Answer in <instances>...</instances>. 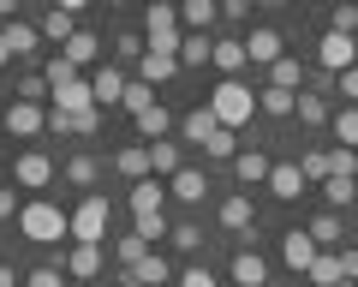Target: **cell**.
Wrapping results in <instances>:
<instances>
[{"label":"cell","mask_w":358,"mask_h":287,"mask_svg":"<svg viewBox=\"0 0 358 287\" xmlns=\"http://www.w3.org/2000/svg\"><path fill=\"white\" fill-rule=\"evenodd\" d=\"M18 234L36 239V246H54V239H72V216L60 204H48V197H30L18 209Z\"/></svg>","instance_id":"cell-1"},{"label":"cell","mask_w":358,"mask_h":287,"mask_svg":"<svg viewBox=\"0 0 358 287\" xmlns=\"http://www.w3.org/2000/svg\"><path fill=\"white\" fill-rule=\"evenodd\" d=\"M209 108H215V120L221 126H251V114H257V90L251 84H239V78H221L215 84V96H209Z\"/></svg>","instance_id":"cell-2"},{"label":"cell","mask_w":358,"mask_h":287,"mask_svg":"<svg viewBox=\"0 0 358 287\" xmlns=\"http://www.w3.org/2000/svg\"><path fill=\"white\" fill-rule=\"evenodd\" d=\"M185 18H179V6L173 0H150V13H143V36H150V48H173L179 54V42H185Z\"/></svg>","instance_id":"cell-3"},{"label":"cell","mask_w":358,"mask_h":287,"mask_svg":"<svg viewBox=\"0 0 358 287\" xmlns=\"http://www.w3.org/2000/svg\"><path fill=\"white\" fill-rule=\"evenodd\" d=\"M317 66L322 72H346V66H358V36H346V30H329V36L317 42Z\"/></svg>","instance_id":"cell-4"},{"label":"cell","mask_w":358,"mask_h":287,"mask_svg":"<svg viewBox=\"0 0 358 287\" xmlns=\"http://www.w3.org/2000/svg\"><path fill=\"white\" fill-rule=\"evenodd\" d=\"M96 126H102V108H48L54 138H90Z\"/></svg>","instance_id":"cell-5"},{"label":"cell","mask_w":358,"mask_h":287,"mask_svg":"<svg viewBox=\"0 0 358 287\" xmlns=\"http://www.w3.org/2000/svg\"><path fill=\"white\" fill-rule=\"evenodd\" d=\"M72 239H108V197L102 192H90L72 209Z\"/></svg>","instance_id":"cell-6"},{"label":"cell","mask_w":358,"mask_h":287,"mask_svg":"<svg viewBox=\"0 0 358 287\" xmlns=\"http://www.w3.org/2000/svg\"><path fill=\"white\" fill-rule=\"evenodd\" d=\"M6 132H13V138H42V132H48V108L13 96V102H6Z\"/></svg>","instance_id":"cell-7"},{"label":"cell","mask_w":358,"mask_h":287,"mask_svg":"<svg viewBox=\"0 0 358 287\" xmlns=\"http://www.w3.org/2000/svg\"><path fill=\"white\" fill-rule=\"evenodd\" d=\"M120 281H126V287H167V281H173V263H167L162 251H143L131 270H120Z\"/></svg>","instance_id":"cell-8"},{"label":"cell","mask_w":358,"mask_h":287,"mask_svg":"<svg viewBox=\"0 0 358 287\" xmlns=\"http://www.w3.org/2000/svg\"><path fill=\"white\" fill-rule=\"evenodd\" d=\"M13 180L24 186V192H42V186L54 180V156L48 150H24V156L13 162Z\"/></svg>","instance_id":"cell-9"},{"label":"cell","mask_w":358,"mask_h":287,"mask_svg":"<svg viewBox=\"0 0 358 287\" xmlns=\"http://www.w3.org/2000/svg\"><path fill=\"white\" fill-rule=\"evenodd\" d=\"M48 90H54V108H102V102H96V90H90V78H78V72L54 78Z\"/></svg>","instance_id":"cell-10"},{"label":"cell","mask_w":358,"mask_h":287,"mask_svg":"<svg viewBox=\"0 0 358 287\" xmlns=\"http://www.w3.org/2000/svg\"><path fill=\"white\" fill-rule=\"evenodd\" d=\"M66 275L72 281H90V275H102V239H78L66 251Z\"/></svg>","instance_id":"cell-11"},{"label":"cell","mask_w":358,"mask_h":287,"mask_svg":"<svg viewBox=\"0 0 358 287\" xmlns=\"http://www.w3.org/2000/svg\"><path fill=\"white\" fill-rule=\"evenodd\" d=\"M305 186H310V180H305V168H299V162H275V168H268V192L281 197V204H293Z\"/></svg>","instance_id":"cell-12"},{"label":"cell","mask_w":358,"mask_h":287,"mask_svg":"<svg viewBox=\"0 0 358 287\" xmlns=\"http://www.w3.org/2000/svg\"><path fill=\"white\" fill-rule=\"evenodd\" d=\"M173 72H179V54H173V48H143V60H138V78L167 84Z\"/></svg>","instance_id":"cell-13"},{"label":"cell","mask_w":358,"mask_h":287,"mask_svg":"<svg viewBox=\"0 0 358 287\" xmlns=\"http://www.w3.org/2000/svg\"><path fill=\"white\" fill-rule=\"evenodd\" d=\"M317 251H322V246L310 239V227H293V234L281 239V258L293 263V270H310V263H317Z\"/></svg>","instance_id":"cell-14"},{"label":"cell","mask_w":358,"mask_h":287,"mask_svg":"<svg viewBox=\"0 0 358 287\" xmlns=\"http://www.w3.org/2000/svg\"><path fill=\"white\" fill-rule=\"evenodd\" d=\"M162 180H155V174H150V180H131V216H167V209H162Z\"/></svg>","instance_id":"cell-15"},{"label":"cell","mask_w":358,"mask_h":287,"mask_svg":"<svg viewBox=\"0 0 358 287\" xmlns=\"http://www.w3.org/2000/svg\"><path fill=\"white\" fill-rule=\"evenodd\" d=\"M179 132H185V144H209V138H215V132H221V120H215V108H192V114H185V120H179Z\"/></svg>","instance_id":"cell-16"},{"label":"cell","mask_w":358,"mask_h":287,"mask_svg":"<svg viewBox=\"0 0 358 287\" xmlns=\"http://www.w3.org/2000/svg\"><path fill=\"white\" fill-rule=\"evenodd\" d=\"M215 66H221V78H239L245 66H251V48H245L239 36H227V42H215Z\"/></svg>","instance_id":"cell-17"},{"label":"cell","mask_w":358,"mask_h":287,"mask_svg":"<svg viewBox=\"0 0 358 287\" xmlns=\"http://www.w3.org/2000/svg\"><path fill=\"white\" fill-rule=\"evenodd\" d=\"M257 108H263V114H275V120H293V108H299V90L263 84V90H257Z\"/></svg>","instance_id":"cell-18"},{"label":"cell","mask_w":358,"mask_h":287,"mask_svg":"<svg viewBox=\"0 0 358 287\" xmlns=\"http://www.w3.org/2000/svg\"><path fill=\"white\" fill-rule=\"evenodd\" d=\"M233 281H239V287H263V281H268V263L257 258L251 246H245V251H233Z\"/></svg>","instance_id":"cell-19"},{"label":"cell","mask_w":358,"mask_h":287,"mask_svg":"<svg viewBox=\"0 0 358 287\" xmlns=\"http://www.w3.org/2000/svg\"><path fill=\"white\" fill-rule=\"evenodd\" d=\"M268 168H275V162H268L263 150H239V156H233V174H239L245 186H268Z\"/></svg>","instance_id":"cell-20"},{"label":"cell","mask_w":358,"mask_h":287,"mask_svg":"<svg viewBox=\"0 0 358 287\" xmlns=\"http://www.w3.org/2000/svg\"><path fill=\"white\" fill-rule=\"evenodd\" d=\"M114 168L120 174H126V180H150V144H126V150H120V156H114Z\"/></svg>","instance_id":"cell-21"},{"label":"cell","mask_w":358,"mask_h":287,"mask_svg":"<svg viewBox=\"0 0 358 287\" xmlns=\"http://www.w3.org/2000/svg\"><path fill=\"white\" fill-rule=\"evenodd\" d=\"M0 36H6V48H13V54H36L42 24H18V18H6V24H0Z\"/></svg>","instance_id":"cell-22"},{"label":"cell","mask_w":358,"mask_h":287,"mask_svg":"<svg viewBox=\"0 0 358 287\" xmlns=\"http://www.w3.org/2000/svg\"><path fill=\"white\" fill-rule=\"evenodd\" d=\"M310 281H317V287H334V281H346V270H341V251H334V246H322L317 251V263H310Z\"/></svg>","instance_id":"cell-23"},{"label":"cell","mask_w":358,"mask_h":287,"mask_svg":"<svg viewBox=\"0 0 358 287\" xmlns=\"http://www.w3.org/2000/svg\"><path fill=\"white\" fill-rule=\"evenodd\" d=\"M257 222V209H251V197L245 192H233L227 204H221V227H233V234H245V227Z\"/></svg>","instance_id":"cell-24"},{"label":"cell","mask_w":358,"mask_h":287,"mask_svg":"<svg viewBox=\"0 0 358 287\" xmlns=\"http://www.w3.org/2000/svg\"><path fill=\"white\" fill-rule=\"evenodd\" d=\"M245 48H251V66H275L281 60V36H275V30H251Z\"/></svg>","instance_id":"cell-25"},{"label":"cell","mask_w":358,"mask_h":287,"mask_svg":"<svg viewBox=\"0 0 358 287\" xmlns=\"http://www.w3.org/2000/svg\"><path fill=\"white\" fill-rule=\"evenodd\" d=\"M310 239H317V246H346V222H341V209H322L317 222H310Z\"/></svg>","instance_id":"cell-26"},{"label":"cell","mask_w":358,"mask_h":287,"mask_svg":"<svg viewBox=\"0 0 358 287\" xmlns=\"http://www.w3.org/2000/svg\"><path fill=\"white\" fill-rule=\"evenodd\" d=\"M126 72H114V66H102V72H96V78H90V90H96V102H120V96H126Z\"/></svg>","instance_id":"cell-27"},{"label":"cell","mask_w":358,"mask_h":287,"mask_svg":"<svg viewBox=\"0 0 358 287\" xmlns=\"http://www.w3.org/2000/svg\"><path fill=\"white\" fill-rule=\"evenodd\" d=\"M179 18H185V30H209V24L221 18V0H185Z\"/></svg>","instance_id":"cell-28"},{"label":"cell","mask_w":358,"mask_h":287,"mask_svg":"<svg viewBox=\"0 0 358 287\" xmlns=\"http://www.w3.org/2000/svg\"><path fill=\"white\" fill-rule=\"evenodd\" d=\"M203 192H209V180L197 168H179L173 174V197H179V204H203Z\"/></svg>","instance_id":"cell-29"},{"label":"cell","mask_w":358,"mask_h":287,"mask_svg":"<svg viewBox=\"0 0 358 287\" xmlns=\"http://www.w3.org/2000/svg\"><path fill=\"white\" fill-rule=\"evenodd\" d=\"M42 36H48V42L78 36V13H66V6H48V18H42Z\"/></svg>","instance_id":"cell-30"},{"label":"cell","mask_w":358,"mask_h":287,"mask_svg":"<svg viewBox=\"0 0 358 287\" xmlns=\"http://www.w3.org/2000/svg\"><path fill=\"white\" fill-rule=\"evenodd\" d=\"M322 197H329V209H346L358 197V180L352 174H329V180H322Z\"/></svg>","instance_id":"cell-31"},{"label":"cell","mask_w":358,"mask_h":287,"mask_svg":"<svg viewBox=\"0 0 358 287\" xmlns=\"http://www.w3.org/2000/svg\"><path fill=\"white\" fill-rule=\"evenodd\" d=\"M268 84H281V90H299V84H305V66H299V54H281V60L268 66Z\"/></svg>","instance_id":"cell-32"},{"label":"cell","mask_w":358,"mask_h":287,"mask_svg":"<svg viewBox=\"0 0 358 287\" xmlns=\"http://www.w3.org/2000/svg\"><path fill=\"white\" fill-rule=\"evenodd\" d=\"M203 60H215V42H209L203 30H192V36L179 42V66H203Z\"/></svg>","instance_id":"cell-33"},{"label":"cell","mask_w":358,"mask_h":287,"mask_svg":"<svg viewBox=\"0 0 358 287\" xmlns=\"http://www.w3.org/2000/svg\"><path fill=\"white\" fill-rule=\"evenodd\" d=\"M293 114L305 120V126H329L334 108H329V96H305V90H299V108H293Z\"/></svg>","instance_id":"cell-34"},{"label":"cell","mask_w":358,"mask_h":287,"mask_svg":"<svg viewBox=\"0 0 358 287\" xmlns=\"http://www.w3.org/2000/svg\"><path fill=\"white\" fill-rule=\"evenodd\" d=\"M150 168H155V174H167V180H173V174L185 168V156H179V144H162V138H155V144H150Z\"/></svg>","instance_id":"cell-35"},{"label":"cell","mask_w":358,"mask_h":287,"mask_svg":"<svg viewBox=\"0 0 358 287\" xmlns=\"http://www.w3.org/2000/svg\"><path fill=\"white\" fill-rule=\"evenodd\" d=\"M96 48H102V42L90 36V30H78V36H66V42H60V54H66L72 66H90V60H96Z\"/></svg>","instance_id":"cell-36"},{"label":"cell","mask_w":358,"mask_h":287,"mask_svg":"<svg viewBox=\"0 0 358 287\" xmlns=\"http://www.w3.org/2000/svg\"><path fill=\"white\" fill-rule=\"evenodd\" d=\"M329 126H334V138H341V144H352V150H358V102H341Z\"/></svg>","instance_id":"cell-37"},{"label":"cell","mask_w":358,"mask_h":287,"mask_svg":"<svg viewBox=\"0 0 358 287\" xmlns=\"http://www.w3.org/2000/svg\"><path fill=\"white\" fill-rule=\"evenodd\" d=\"M167 126H173V114H167V108L162 102H155V108H143V114H138V132H143V138H167Z\"/></svg>","instance_id":"cell-38"},{"label":"cell","mask_w":358,"mask_h":287,"mask_svg":"<svg viewBox=\"0 0 358 287\" xmlns=\"http://www.w3.org/2000/svg\"><path fill=\"white\" fill-rule=\"evenodd\" d=\"M120 108H131V114L155 108V84H150V78H131V84H126V96H120Z\"/></svg>","instance_id":"cell-39"},{"label":"cell","mask_w":358,"mask_h":287,"mask_svg":"<svg viewBox=\"0 0 358 287\" xmlns=\"http://www.w3.org/2000/svg\"><path fill=\"white\" fill-rule=\"evenodd\" d=\"M66 180H72V186H96V180H102V162H96V156H72V162H66Z\"/></svg>","instance_id":"cell-40"},{"label":"cell","mask_w":358,"mask_h":287,"mask_svg":"<svg viewBox=\"0 0 358 287\" xmlns=\"http://www.w3.org/2000/svg\"><path fill=\"white\" fill-rule=\"evenodd\" d=\"M299 168H305L310 186H322V180L334 174V162H329V150H305V156H299Z\"/></svg>","instance_id":"cell-41"},{"label":"cell","mask_w":358,"mask_h":287,"mask_svg":"<svg viewBox=\"0 0 358 287\" xmlns=\"http://www.w3.org/2000/svg\"><path fill=\"white\" fill-rule=\"evenodd\" d=\"M143 251H155V246H150V239L138 234V227H131V234H126V239H120V246H114V258H120V270H131V263H138Z\"/></svg>","instance_id":"cell-42"},{"label":"cell","mask_w":358,"mask_h":287,"mask_svg":"<svg viewBox=\"0 0 358 287\" xmlns=\"http://www.w3.org/2000/svg\"><path fill=\"white\" fill-rule=\"evenodd\" d=\"M18 96H24V102H48V72H24V78H18Z\"/></svg>","instance_id":"cell-43"},{"label":"cell","mask_w":358,"mask_h":287,"mask_svg":"<svg viewBox=\"0 0 358 287\" xmlns=\"http://www.w3.org/2000/svg\"><path fill=\"white\" fill-rule=\"evenodd\" d=\"M203 150H209V156H215V162H233V156H239V138H233V126H221L215 138L203 144Z\"/></svg>","instance_id":"cell-44"},{"label":"cell","mask_w":358,"mask_h":287,"mask_svg":"<svg viewBox=\"0 0 358 287\" xmlns=\"http://www.w3.org/2000/svg\"><path fill=\"white\" fill-rule=\"evenodd\" d=\"M334 30L358 36V6H352V0H334Z\"/></svg>","instance_id":"cell-45"},{"label":"cell","mask_w":358,"mask_h":287,"mask_svg":"<svg viewBox=\"0 0 358 287\" xmlns=\"http://www.w3.org/2000/svg\"><path fill=\"white\" fill-rule=\"evenodd\" d=\"M167 239H173L179 251H197V246H203V227H192V222H179V227H173V234H167Z\"/></svg>","instance_id":"cell-46"},{"label":"cell","mask_w":358,"mask_h":287,"mask_svg":"<svg viewBox=\"0 0 358 287\" xmlns=\"http://www.w3.org/2000/svg\"><path fill=\"white\" fill-rule=\"evenodd\" d=\"M143 48H150V36H131V30L114 42V54H120V60H143Z\"/></svg>","instance_id":"cell-47"},{"label":"cell","mask_w":358,"mask_h":287,"mask_svg":"<svg viewBox=\"0 0 358 287\" xmlns=\"http://www.w3.org/2000/svg\"><path fill=\"white\" fill-rule=\"evenodd\" d=\"M24 287H66V281H60V263H42V270H30Z\"/></svg>","instance_id":"cell-48"},{"label":"cell","mask_w":358,"mask_h":287,"mask_svg":"<svg viewBox=\"0 0 358 287\" xmlns=\"http://www.w3.org/2000/svg\"><path fill=\"white\" fill-rule=\"evenodd\" d=\"M138 234L150 239V246H155V239H167V216H138Z\"/></svg>","instance_id":"cell-49"},{"label":"cell","mask_w":358,"mask_h":287,"mask_svg":"<svg viewBox=\"0 0 358 287\" xmlns=\"http://www.w3.org/2000/svg\"><path fill=\"white\" fill-rule=\"evenodd\" d=\"M334 90H341L346 102H358V66H346V72H334Z\"/></svg>","instance_id":"cell-50"},{"label":"cell","mask_w":358,"mask_h":287,"mask_svg":"<svg viewBox=\"0 0 358 287\" xmlns=\"http://www.w3.org/2000/svg\"><path fill=\"white\" fill-rule=\"evenodd\" d=\"M179 287H221V281L209 270H185V275H179Z\"/></svg>","instance_id":"cell-51"},{"label":"cell","mask_w":358,"mask_h":287,"mask_svg":"<svg viewBox=\"0 0 358 287\" xmlns=\"http://www.w3.org/2000/svg\"><path fill=\"white\" fill-rule=\"evenodd\" d=\"M341 270H346V281H358V246H341Z\"/></svg>","instance_id":"cell-52"},{"label":"cell","mask_w":358,"mask_h":287,"mask_svg":"<svg viewBox=\"0 0 358 287\" xmlns=\"http://www.w3.org/2000/svg\"><path fill=\"white\" fill-rule=\"evenodd\" d=\"M245 13H251V0H221V18H233V24H239Z\"/></svg>","instance_id":"cell-53"},{"label":"cell","mask_w":358,"mask_h":287,"mask_svg":"<svg viewBox=\"0 0 358 287\" xmlns=\"http://www.w3.org/2000/svg\"><path fill=\"white\" fill-rule=\"evenodd\" d=\"M6 216H18V197L13 192H0V222H6Z\"/></svg>","instance_id":"cell-54"},{"label":"cell","mask_w":358,"mask_h":287,"mask_svg":"<svg viewBox=\"0 0 358 287\" xmlns=\"http://www.w3.org/2000/svg\"><path fill=\"white\" fill-rule=\"evenodd\" d=\"M54 6H66V13H84V6H90V0H54Z\"/></svg>","instance_id":"cell-55"},{"label":"cell","mask_w":358,"mask_h":287,"mask_svg":"<svg viewBox=\"0 0 358 287\" xmlns=\"http://www.w3.org/2000/svg\"><path fill=\"white\" fill-rule=\"evenodd\" d=\"M0 287H18V281H13V263H0Z\"/></svg>","instance_id":"cell-56"},{"label":"cell","mask_w":358,"mask_h":287,"mask_svg":"<svg viewBox=\"0 0 358 287\" xmlns=\"http://www.w3.org/2000/svg\"><path fill=\"white\" fill-rule=\"evenodd\" d=\"M18 13V0H0V18H13Z\"/></svg>","instance_id":"cell-57"},{"label":"cell","mask_w":358,"mask_h":287,"mask_svg":"<svg viewBox=\"0 0 358 287\" xmlns=\"http://www.w3.org/2000/svg\"><path fill=\"white\" fill-rule=\"evenodd\" d=\"M6 60H13V48H6V36H0V66H6Z\"/></svg>","instance_id":"cell-58"},{"label":"cell","mask_w":358,"mask_h":287,"mask_svg":"<svg viewBox=\"0 0 358 287\" xmlns=\"http://www.w3.org/2000/svg\"><path fill=\"white\" fill-rule=\"evenodd\" d=\"M334 287H358V281H334Z\"/></svg>","instance_id":"cell-59"},{"label":"cell","mask_w":358,"mask_h":287,"mask_svg":"<svg viewBox=\"0 0 358 287\" xmlns=\"http://www.w3.org/2000/svg\"><path fill=\"white\" fill-rule=\"evenodd\" d=\"M108 6H126V0H108Z\"/></svg>","instance_id":"cell-60"},{"label":"cell","mask_w":358,"mask_h":287,"mask_svg":"<svg viewBox=\"0 0 358 287\" xmlns=\"http://www.w3.org/2000/svg\"><path fill=\"white\" fill-rule=\"evenodd\" d=\"M0 162H6V150H0Z\"/></svg>","instance_id":"cell-61"},{"label":"cell","mask_w":358,"mask_h":287,"mask_svg":"<svg viewBox=\"0 0 358 287\" xmlns=\"http://www.w3.org/2000/svg\"><path fill=\"white\" fill-rule=\"evenodd\" d=\"M352 180H358V168H352Z\"/></svg>","instance_id":"cell-62"},{"label":"cell","mask_w":358,"mask_h":287,"mask_svg":"<svg viewBox=\"0 0 358 287\" xmlns=\"http://www.w3.org/2000/svg\"><path fill=\"white\" fill-rule=\"evenodd\" d=\"M293 287H299V281H293Z\"/></svg>","instance_id":"cell-63"}]
</instances>
